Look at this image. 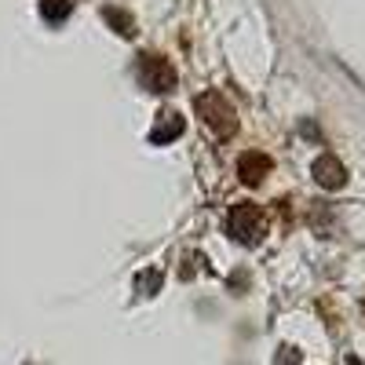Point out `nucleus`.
Here are the masks:
<instances>
[{
    "mask_svg": "<svg viewBox=\"0 0 365 365\" xmlns=\"http://www.w3.org/2000/svg\"><path fill=\"white\" fill-rule=\"evenodd\" d=\"M197 113H201V120L216 132L220 139H230L234 132H237V117H234V110L227 106V99L220 96V91H205V96H197Z\"/></svg>",
    "mask_w": 365,
    "mask_h": 365,
    "instance_id": "nucleus-1",
    "label": "nucleus"
},
{
    "mask_svg": "<svg viewBox=\"0 0 365 365\" xmlns=\"http://www.w3.org/2000/svg\"><path fill=\"white\" fill-rule=\"evenodd\" d=\"M227 227H230V234H234L237 241H245V245H256L259 234H263V208L252 205V201H237V205L230 208Z\"/></svg>",
    "mask_w": 365,
    "mask_h": 365,
    "instance_id": "nucleus-2",
    "label": "nucleus"
},
{
    "mask_svg": "<svg viewBox=\"0 0 365 365\" xmlns=\"http://www.w3.org/2000/svg\"><path fill=\"white\" fill-rule=\"evenodd\" d=\"M139 81L150 91H172L175 88V70H172L168 58H161V55H143L139 58Z\"/></svg>",
    "mask_w": 365,
    "mask_h": 365,
    "instance_id": "nucleus-3",
    "label": "nucleus"
},
{
    "mask_svg": "<svg viewBox=\"0 0 365 365\" xmlns=\"http://www.w3.org/2000/svg\"><path fill=\"white\" fill-rule=\"evenodd\" d=\"M314 179H318V187H325V190H340L344 182H347V172H344V165L332 158V154H322L318 161H314Z\"/></svg>",
    "mask_w": 365,
    "mask_h": 365,
    "instance_id": "nucleus-4",
    "label": "nucleus"
},
{
    "mask_svg": "<svg viewBox=\"0 0 365 365\" xmlns=\"http://www.w3.org/2000/svg\"><path fill=\"white\" fill-rule=\"evenodd\" d=\"M267 172H270V158L259 154V150H249V154H241V158H237V175H241V182H249V187L263 182Z\"/></svg>",
    "mask_w": 365,
    "mask_h": 365,
    "instance_id": "nucleus-5",
    "label": "nucleus"
},
{
    "mask_svg": "<svg viewBox=\"0 0 365 365\" xmlns=\"http://www.w3.org/2000/svg\"><path fill=\"white\" fill-rule=\"evenodd\" d=\"M175 135H182V117H179L175 110H161V120H158V128L150 132V143L165 146V143H172Z\"/></svg>",
    "mask_w": 365,
    "mask_h": 365,
    "instance_id": "nucleus-6",
    "label": "nucleus"
},
{
    "mask_svg": "<svg viewBox=\"0 0 365 365\" xmlns=\"http://www.w3.org/2000/svg\"><path fill=\"white\" fill-rule=\"evenodd\" d=\"M103 15H106V22L113 26V34H120V37H135V22H132V15L117 11V8H106Z\"/></svg>",
    "mask_w": 365,
    "mask_h": 365,
    "instance_id": "nucleus-7",
    "label": "nucleus"
},
{
    "mask_svg": "<svg viewBox=\"0 0 365 365\" xmlns=\"http://www.w3.org/2000/svg\"><path fill=\"white\" fill-rule=\"evenodd\" d=\"M70 8H73L70 0H41V15H44V22H51V26L63 22V19L70 15Z\"/></svg>",
    "mask_w": 365,
    "mask_h": 365,
    "instance_id": "nucleus-8",
    "label": "nucleus"
},
{
    "mask_svg": "<svg viewBox=\"0 0 365 365\" xmlns=\"http://www.w3.org/2000/svg\"><path fill=\"white\" fill-rule=\"evenodd\" d=\"M139 289H143L146 296H154V292L161 289V270H143V274H139Z\"/></svg>",
    "mask_w": 365,
    "mask_h": 365,
    "instance_id": "nucleus-9",
    "label": "nucleus"
},
{
    "mask_svg": "<svg viewBox=\"0 0 365 365\" xmlns=\"http://www.w3.org/2000/svg\"><path fill=\"white\" fill-rule=\"evenodd\" d=\"M296 361H299V354H296L292 347H285V354H282V361H278V365H296Z\"/></svg>",
    "mask_w": 365,
    "mask_h": 365,
    "instance_id": "nucleus-10",
    "label": "nucleus"
}]
</instances>
